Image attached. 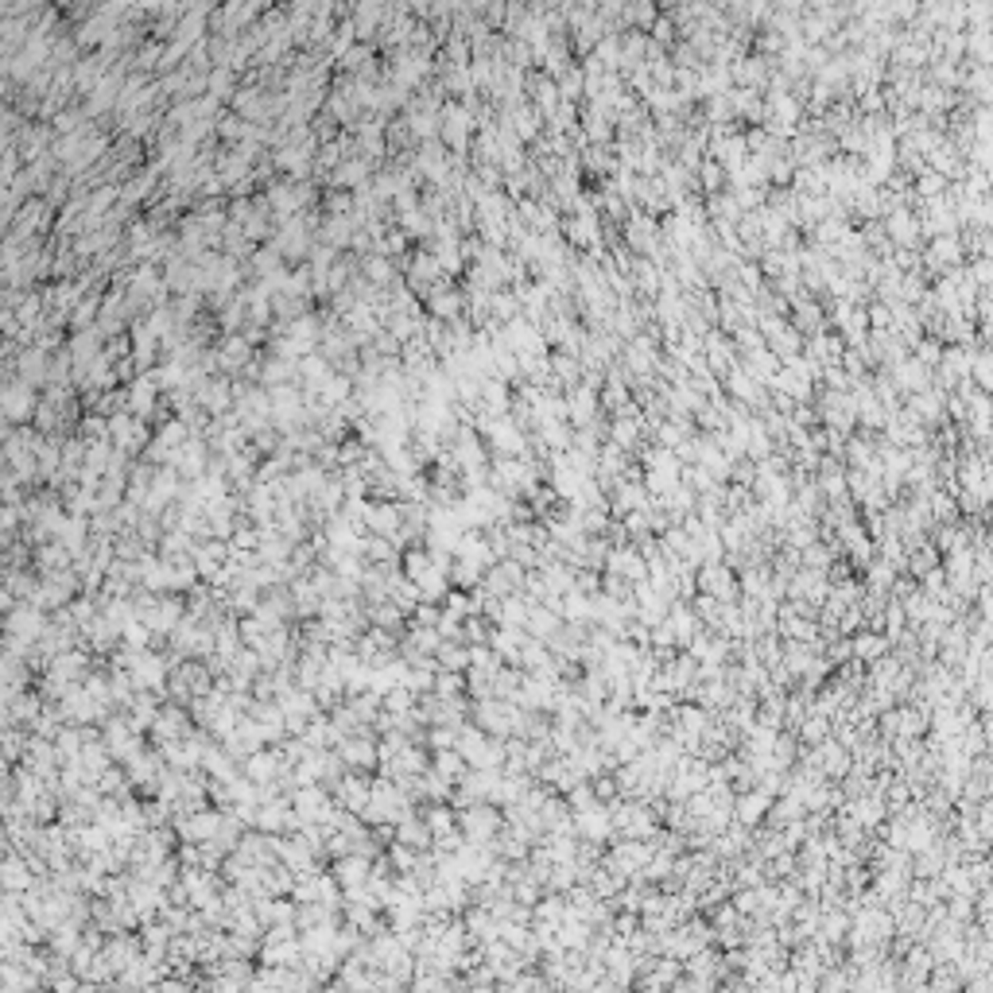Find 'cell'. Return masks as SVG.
I'll use <instances>...</instances> for the list:
<instances>
[{"instance_id": "cell-8", "label": "cell", "mask_w": 993, "mask_h": 993, "mask_svg": "<svg viewBox=\"0 0 993 993\" xmlns=\"http://www.w3.org/2000/svg\"><path fill=\"white\" fill-rule=\"evenodd\" d=\"M217 365H222V376H233V373H248V376H260V361L253 354V342L245 334H226L217 342Z\"/></svg>"}, {"instance_id": "cell-33", "label": "cell", "mask_w": 993, "mask_h": 993, "mask_svg": "<svg viewBox=\"0 0 993 993\" xmlns=\"http://www.w3.org/2000/svg\"><path fill=\"white\" fill-rule=\"evenodd\" d=\"M567 412H571L575 419H582V423H587V419L594 416V396H590L587 388H578L575 396H571V404H567Z\"/></svg>"}, {"instance_id": "cell-29", "label": "cell", "mask_w": 993, "mask_h": 993, "mask_svg": "<svg viewBox=\"0 0 993 993\" xmlns=\"http://www.w3.org/2000/svg\"><path fill=\"white\" fill-rule=\"evenodd\" d=\"M407 233L396 226V229H385L381 237H376V253H385L388 260H400V256H407Z\"/></svg>"}, {"instance_id": "cell-37", "label": "cell", "mask_w": 993, "mask_h": 993, "mask_svg": "<svg viewBox=\"0 0 993 993\" xmlns=\"http://www.w3.org/2000/svg\"><path fill=\"white\" fill-rule=\"evenodd\" d=\"M354 761H369V749H365V741H354V749H346Z\"/></svg>"}, {"instance_id": "cell-9", "label": "cell", "mask_w": 993, "mask_h": 993, "mask_svg": "<svg viewBox=\"0 0 993 993\" xmlns=\"http://www.w3.org/2000/svg\"><path fill=\"white\" fill-rule=\"evenodd\" d=\"M8 376H16V381L32 385V388H47V381H51V354H47V349H39V346H24L20 357L8 365Z\"/></svg>"}, {"instance_id": "cell-35", "label": "cell", "mask_w": 993, "mask_h": 993, "mask_svg": "<svg viewBox=\"0 0 993 993\" xmlns=\"http://www.w3.org/2000/svg\"><path fill=\"white\" fill-rule=\"evenodd\" d=\"M66 555H70V547H63V544L55 539V544H43V547H39V563H43V567H58V563H66Z\"/></svg>"}, {"instance_id": "cell-2", "label": "cell", "mask_w": 993, "mask_h": 993, "mask_svg": "<svg viewBox=\"0 0 993 993\" xmlns=\"http://www.w3.org/2000/svg\"><path fill=\"white\" fill-rule=\"evenodd\" d=\"M443 133H439V140L446 144L450 148V155H462L466 148H474V128H477V116H474V109L466 105V101H446L443 105Z\"/></svg>"}, {"instance_id": "cell-13", "label": "cell", "mask_w": 993, "mask_h": 993, "mask_svg": "<svg viewBox=\"0 0 993 993\" xmlns=\"http://www.w3.org/2000/svg\"><path fill=\"white\" fill-rule=\"evenodd\" d=\"M466 311H470V299L458 284H439L427 296V315L439 318V323H458V318H466Z\"/></svg>"}, {"instance_id": "cell-7", "label": "cell", "mask_w": 993, "mask_h": 993, "mask_svg": "<svg viewBox=\"0 0 993 993\" xmlns=\"http://www.w3.org/2000/svg\"><path fill=\"white\" fill-rule=\"evenodd\" d=\"M450 148L443 140H423V144H416V155H412V167H416V175L419 179H427L431 186H443L450 175H455V167H450Z\"/></svg>"}, {"instance_id": "cell-34", "label": "cell", "mask_w": 993, "mask_h": 993, "mask_svg": "<svg viewBox=\"0 0 993 993\" xmlns=\"http://www.w3.org/2000/svg\"><path fill=\"white\" fill-rule=\"evenodd\" d=\"M567 233H571V237H575L578 245H587V241H594V237H597V222H594V217H578V222L567 226Z\"/></svg>"}, {"instance_id": "cell-11", "label": "cell", "mask_w": 993, "mask_h": 993, "mask_svg": "<svg viewBox=\"0 0 993 993\" xmlns=\"http://www.w3.org/2000/svg\"><path fill=\"white\" fill-rule=\"evenodd\" d=\"M195 400L210 419H222L233 412V381L229 376H202L195 385Z\"/></svg>"}, {"instance_id": "cell-30", "label": "cell", "mask_w": 993, "mask_h": 993, "mask_svg": "<svg viewBox=\"0 0 993 993\" xmlns=\"http://www.w3.org/2000/svg\"><path fill=\"white\" fill-rule=\"evenodd\" d=\"M361 551L369 555V559H376V563H392V555H396V544H392V539H381V536H369L361 544Z\"/></svg>"}, {"instance_id": "cell-26", "label": "cell", "mask_w": 993, "mask_h": 993, "mask_svg": "<svg viewBox=\"0 0 993 993\" xmlns=\"http://www.w3.org/2000/svg\"><path fill=\"white\" fill-rule=\"evenodd\" d=\"M248 272H253L256 280H268V276L287 272V260L276 253L272 245H265V248H256V253H253V260H248Z\"/></svg>"}, {"instance_id": "cell-25", "label": "cell", "mask_w": 993, "mask_h": 993, "mask_svg": "<svg viewBox=\"0 0 993 993\" xmlns=\"http://www.w3.org/2000/svg\"><path fill=\"white\" fill-rule=\"evenodd\" d=\"M222 248H226V256H233V260H253L256 241L248 237V233H245L237 222H229L226 233H222Z\"/></svg>"}, {"instance_id": "cell-6", "label": "cell", "mask_w": 993, "mask_h": 993, "mask_svg": "<svg viewBox=\"0 0 993 993\" xmlns=\"http://www.w3.org/2000/svg\"><path fill=\"white\" fill-rule=\"evenodd\" d=\"M388 78L396 82V85H404V90H416V85H427V78H431V51H416V47H400V51H392Z\"/></svg>"}, {"instance_id": "cell-5", "label": "cell", "mask_w": 993, "mask_h": 993, "mask_svg": "<svg viewBox=\"0 0 993 993\" xmlns=\"http://www.w3.org/2000/svg\"><path fill=\"white\" fill-rule=\"evenodd\" d=\"M128 299H133V306L140 311H155V306H164V296H167V284H164V268H155V265H133L128 268V291H125Z\"/></svg>"}, {"instance_id": "cell-12", "label": "cell", "mask_w": 993, "mask_h": 993, "mask_svg": "<svg viewBox=\"0 0 993 993\" xmlns=\"http://www.w3.org/2000/svg\"><path fill=\"white\" fill-rule=\"evenodd\" d=\"M210 462H214V450L206 439H191L186 446H179L171 455V470L186 477V481H198V477H206L210 474Z\"/></svg>"}, {"instance_id": "cell-17", "label": "cell", "mask_w": 993, "mask_h": 993, "mask_svg": "<svg viewBox=\"0 0 993 993\" xmlns=\"http://www.w3.org/2000/svg\"><path fill=\"white\" fill-rule=\"evenodd\" d=\"M373 164L365 155H349V159H342L338 167H334V175H330V186L334 191H342V186H349V191H361L365 183H373Z\"/></svg>"}, {"instance_id": "cell-14", "label": "cell", "mask_w": 993, "mask_h": 993, "mask_svg": "<svg viewBox=\"0 0 993 993\" xmlns=\"http://www.w3.org/2000/svg\"><path fill=\"white\" fill-rule=\"evenodd\" d=\"M125 392H128V412H133L136 419H144V423H148V419L155 416L159 396H164V388L155 385V376H152V373H136L133 381L125 385Z\"/></svg>"}, {"instance_id": "cell-24", "label": "cell", "mask_w": 993, "mask_h": 993, "mask_svg": "<svg viewBox=\"0 0 993 993\" xmlns=\"http://www.w3.org/2000/svg\"><path fill=\"white\" fill-rule=\"evenodd\" d=\"M334 376V365L323 357V354H311V357H299V388L303 392H323V385Z\"/></svg>"}, {"instance_id": "cell-27", "label": "cell", "mask_w": 993, "mask_h": 993, "mask_svg": "<svg viewBox=\"0 0 993 993\" xmlns=\"http://www.w3.org/2000/svg\"><path fill=\"white\" fill-rule=\"evenodd\" d=\"M206 94L210 97H233L237 94V70H229V66H214L210 70V78H206Z\"/></svg>"}, {"instance_id": "cell-23", "label": "cell", "mask_w": 993, "mask_h": 993, "mask_svg": "<svg viewBox=\"0 0 993 993\" xmlns=\"http://www.w3.org/2000/svg\"><path fill=\"white\" fill-rule=\"evenodd\" d=\"M361 276L369 280L373 287H381L388 291L392 284H400V276H396V260H388L385 253H369V256H361Z\"/></svg>"}, {"instance_id": "cell-19", "label": "cell", "mask_w": 993, "mask_h": 993, "mask_svg": "<svg viewBox=\"0 0 993 993\" xmlns=\"http://www.w3.org/2000/svg\"><path fill=\"white\" fill-rule=\"evenodd\" d=\"M66 349H70V357H75V369H82V365H94V361L105 357V334H101L97 326L94 330H78L75 338L66 342Z\"/></svg>"}, {"instance_id": "cell-31", "label": "cell", "mask_w": 993, "mask_h": 993, "mask_svg": "<svg viewBox=\"0 0 993 993\" xmlns=\"http://www.w3.org/2000/svg\"><path fill=\"white\" fill-rule=\"evenodd\" d=\"M195 555H198V567L210 575V571H217V567H222L226 547H222V544H202V547H195Z\"/></svg>"}, {"instance_id": "cell-36", "label": "cell", "mask_w": 993, "mask_h": 993, "mask_svg": "<svg viewBox=\"0 0 993 993\" xmlns=\"http://www.w3.org/2000/svg\"><path fill=\"white\" fill-rule=\"evenodd\" d=\"M229 539H233V547H248V551H253L260 544V532H253L248 524H237V532H233Z\"/></svg>"}, {"instance_id": "cell-16", "label": "cell", "mask_w": 993, "mask_h": 993, "mask_svg": "<svg viewBox=\"0 0 993 993\" xmlns=\"http://www.w3.org/2000/svg\"><path fill=\"white\" fill-rule=\"evenodd\" d=\"M164 284L175 299L179 296H191V291H198V265L191 256H183V253H175L167 265H164Z\"/></svg>"}, {"instance_id": "cell-21", "label": "cell", "mask_w": 993, "mask_h": 993, "mask_svg": "<svg viewBox=\"0 0 993 993\" xmlns=\"http://www.w3.org/2000/svg\"><path fill=\"white\" fill-rule=\"evenodd\" d=\"M260 385H265L268 392L272 388H284V385H299V361L268 354L265 361H260Z\"/></svg>"}, {"instance_id": "cell-3", "label": "cell", "mask_w": 993, "mask_h": 993, "mask_svg": "<svg viewBox=\"0 0 993 993\" xmlns=\"http://www.w3.org/2000/svg\"><path fill=\"white\" fill-rule=\"evenodd\" d=\"M35 412H39V388L8 376L5 392H0V416H5V423L8 427H27V423H35Z\"/></svg>"}, {"instance_id": "cell-32", "label": "cell", "mask_w": 993, "mask_h": 993, "mask_svg": "<svg viewBox=\"0 0 993 993\" xmlns=\"http://www.w3.org/2000/svg\"><path fill=\"white\" fill-rule=\"evenodd\" d=\"M551 376H555V381H575V376H578V361L571 354H555L551 357Z\"/></svg>"}, {"instance_id": "cell-22", "label": "cell", "mask_w": 993, "mask_h": 993, "mask_svg": "<svg viewBox=\"0 0 993 993\" xmlns=\"http://www.w3.org/2000/svg\"><path fill=\"white\" fill-rule=\"evenodd\" d=\"M474 412H489V416H508L513 412V392H508V381L501 376H486L481 381V404Z\"/></svg>"}, {"instance_id": "cell-20", "label": "cell", "mask_w": 993, "mask_h": 993, "mask_svg": "<svg viewBox=\"0 0 993 993\" xmlns=\"http://www.w3.org/2000/svg\"><path fill=\"white\" fill-rule=\"evenodd\" d=\"M357 233H361V226H357L354 214H349V217H323V226H318V241L330 245L334 253H338V248H354Z\"/></svg>"}, {"instance_id": "cell-4", "label": "cell", "mask_w": 993, "mask_h": 993, "mask_svg": "<svg viewBox=\"0 0 993 993\" xmlns=\"http://www.w3.org/2000/svg\"><path fill=\"white\" fill-rule=\"evenodd\" d=\"M489 486L496 493H505V496L532 493L536 489V466H532V458H493Z\"/></svg>"}, {"instance_id": "cell-10", "label": "cell", "mask_w": 993, "mask_h": 993, "mask_svg": "<svg viewBox=\"0 0 993 993\" xmlns=\"http://www.w3.org/2000/svg\"><path fill=\"white\" fill-rule=\"evenodd\" d=\"M148 423L136 419L133 412H121V416H113L109 419V443L116 450H125V455H133V450H148L152 439H148Z\"/></svg>"}, {"instance_id": "cell-28", "label": "cell", "mask_w": 993, "mask_h": 993, "mask_svg": "<svg viewBox=\"0 0 993 993\" xmlns=\"http://www.w3.org/2000/svg\"><path fill=\"white\" fill-rule=\"evenodd\" d=\"M55 539L63 547H70V551H78L82 544H85V517H75L70 513L63 524H58V532H55Z\"/></svg>"}, {"instance_id": "cell-15", "label": "cell", "mask_w": 993, "mask_h": 993, "mask_svg": "<svg viewBox=\"0 0 993 993\" xmlns=\"http://www.w3.org/2000/svg\"><path fill=\"white\" fill-rule=\"evenodd\" d=\"M365 528H373V536H381V539L400 544V539H404V508H400V501H376V505H369Z\"/></svg>"}, {"instance_id": "cell-1", "label": "cell", "mask_w": 993, "mask_h": 993, "mask_svg": "<svg viewBox=\"0 0 993 993\" xmlns=\"http://www.w3.org/2000/svg\"><path fill=\"white\" fill-rule=\"evenodd\" d=\"M315 183L311 179H276L268 183V191H265V202L272 206V214L280 217V222H287V217H296V214H306V210H315Z\"/></svg>"}, {"instance_id": "cell-18", "label": "cell", "mask_w": 993, "mask_h": 993, "mask_svg": "<svg viewBox=\"0 0 993 993\" xmlns=\"http://www.w3.org/2000/svg\"><path fill=\"white\" fill-rule=\"evenodd\" d=\"M349 20H354V27H357V39L369 43L376 32H385V24H388V5H381V0H361V5L349 12Z\"/></svg>"}]
</instances>
